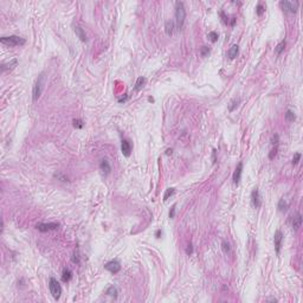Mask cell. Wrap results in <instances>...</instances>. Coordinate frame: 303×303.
<instances>
[{"label":"cell","instance_id":"cell-1","mask_svg":"<svg viewBox=\"0 0 303 303\" xmlns=\"http://www.w3.org/2000/svg\"><path fill=\"white\" fill-rule=\"evenodd\" d=\"M185 19H186V9H185L184 3L177 1L175 3V23H177V27L179 30L182 28Z\"/></svg>","mask_w":303,"mask_h":303},{"label":"cell","instance_id":"cell-2","mask_svg":"<svg viewBox=\"0 0 303 303\" xmlns=\"http://www.w3.org/2000/svg\"><path fill=\"white\" fill-rule=\"evenodd\" d=\"M44 85H45V74L42 72L40 75L38 76L37 81L33 85V90H32V100L36 102L39 97H40L42 92H43V89H44Z\"/></svg>","mask_w":303,"mask_h":303},{"label":"cell","instance_id":"cell-3","mask_svg":"<svg viewBox=\"0 0 303 303\" xmlns=\"http://www.w3.org/2000/svg\"><path fill=\"white\" fill-rule=\"evenodd\" d=\"M0 42H1V44L7 46H22L25 44L26 40L19 36H9V37H1Z\"/></svg>","mask_w":303,"mask_h":303},{"label":"cell","instance_id":"cell-4","mask_svg":"<svg viewBox=\"0 0 303 303\" xmlns=\"http://www.w3.org/2000/svg\"><path fill=\"white\" fill-rule=\"evenodd\" d=\"M49 288H50V292L55 300H59L61 295H62V287L59 284L55 277H50V281H49Z\"/></svg>","mask_w":303,"mask_h":303},{"label":"cell","instance_id":"cell-5","mask_svg":"<svg viewBox=\"0 0 303 303\" xmlns=\"http://www.w3.org/2000/svg\"><path fill=\"white\" fill-rule=\"evenodd\" d=\"M37 230L40 232H49V231H55L59 227V224L58 223H38L36 225Z\"/></svg>","mask_w":303,"mask_h":303},{"label":"cell","instance_id":"cell-6","mask_svg":"<svg viewBox=\"0 0 303 303\" xmlns=\"http://www.w3.org/2000/svg\"><path fill=\"white\" fill-rule=\"evenodd\" d=\"M279 6L282 7V9L284 12H290V13H295L298 8V3L295 1V3H291V1H281L279 3Z\"/></svg>","mask_w":303,"mask_h":303},{"label":"cell","instance_id":"cell-7","mask_svg":"<svg viewBox=\"0 0 303 303\" xmlns=\"http://www.w3.org/2000/svg\"><path fill=\"white\" fill-rule=\"evenodd\" d=\"M282 242H283V233L281 230H276L275 236H273V243H275V250H276L277 255H279V252H281Z\"/></svg>","mask_w":303,"mask_h":303},{"label":"cell","instance_id":"cell-8","mask_svg":"<svg viewBox=\"0 0 303 303\" xmlns=\"http://www.w3.org/2000/svg\"><path fill=\"white\" fill-rule=\"evenodd\" d=\"M104 268L108 270L109 272H111V273H114V275H115V273H117V272L121 270V264H120L119 260L114 259V260H110V262L107 263V264L104 265Z\"/></svg>","mask_w":303,"mask_h":303},{"label":"cell","instance_id":"cell-9","mask_svg":"<svg viewBox=\"0 0 303 303\" xmlns=\"http://www.w3.org/2000/svg\"><path fill=\"white\" fill-rule=\"evenodd\" d=\"M251 202H252V205H253V207H255V209H258L260 206V204H262L260 197H259V191H258L257 187H255L252 190V192H251Z\"/></svg>","mask_w":303,"mask_h":303},{"label":"cell","instance_id":"cell-10","mask_svg":"<svg viewBox=\"0 0 303 303\" xmlns=\"http://www.w3.org/2000/svg\"><path fill=\"white\" fill-rule=\"evenodd\" d=\"M242 172H243V162H239V163L237 165L236 169H234L233 177H232L233 184H234V185H237V186H238V184H239V181H240V178H242Z\"/></svg>","mask_w":303,"mask_h":303},{"label":"cell","instance_id":"cell-11","mask_svg":"<svg viewBox=\"0 0 303 303\" xmlns=\"http://www.w3.org/2000/svg\"><path fill=\"white\" fill-rule=\"evenodd\" d=\"M121 152L124 156H129L130 155V152H132V144L128 140L123 139L122 142H121Z\"/></svg>","mask_w":303,"mask_h":303},{"label":"cell","instance_id":"cell-12","mask_svg":"<svg viewBox=\"0 0 303 303\" xmlns=\"http://www.w3.org/2000/svg\"><path fill=\"white\" fill-rule=\"evenodd\" d=\"M302 225V216L300 213H296L294 217L291 218V227L295 231H297Z\"/></svg>","mask_w":303,"mask_h":303},{"label":"cell","instance_id":"cell-13","mask_svg":"<svg viewBox=\"0 0 303 303\" xmlns=\"http://www.w3.org/2000/svg\"><path fill=\"white\" fill-rule=\"evenodd\" d=\"M74 31H75L76 36H77L78 38H80V39H81L82 42H86V40H88V38H86V34H85L84 30H83V28H82L81 26H78V25H76V26H75V28H74Z\"/></svg>","mask_w":303,"mask_h":303},{"label":"cell","instance_id":"cell-14","mask_svg":"<svg viewBox=\"0 0 303 303\" xmlns=\"http://www.w3.org/2000/svg\"><path fill=\"white\" fill-rule=\"evenodd\" d=\"M100 169L103 172L104 175H108L111 171V167H110V165H109V161L108 160H102L101 163H100Z\"/></svg>","mask_w":303,"mask_h":303},{"label":"cell","instance_id":"cell-15","mask_svg":"<svg viewBox=\"0 0 303 303\" xmlns=\"http://www.w3.org/2000/svg\"><path fill=\"white\" fill-rule=\"evenodd\" d=\"M71 278H72V271L69 268H65L63 270V272H62V281L65 282V283H67Z\"/></svg>","mask_w":303,"mask_h":303},{"label":"cell","instance_id":"cell-16","mask_svg":"<svg viewBox=\"0 0 303 303\" xmlns=\"http://www.w3.org/2000/svg\"><path fill=\"white\" fill-rule=\"evenodd\" d=\"M227 56L230 59H234L238 56V45H232L230 47V50L227 51Z\"/></svg>","mask_w":303,"mask_h":303},{"label":"cell","instance_id":"cell-17","mask_svg":"<svg viewBox=\"0 0 303 303\" xmlns=\"http://www.w3.org/2000/svg\"><path fill=\"white\" fill-rule=\"evenodd\" d=\"M17 64H18V61L17 59H12L9 63H6V64H3L1 65V71H6L8 69L12 70V69H14V67L17 66Z\"/></svg>","mask_w":303,"mask_h":303},{"label":"cell","instance_id":"cell-18","mask_svg":"<svg viewBox=\"0 0 303 303\" xmlns=\"http://www.w3.org/2000/svg\"><path fill=\"white\" fill-rule=\"evenodd\" d=\"M278 211H281V212H284V211H287L288 209H289V202L287 201V199H284V198H282V199H279V201H278Z\"/></svg>","mask_w":303,"mask_h":303},{"label":"cell","instance_id":"cell-19","mask_svg":"<svg viewBox=\"0 0 303 303\" xmlns=\"http://www.w3.org/2000/svg\"><path fill=\"white\" fill-rule=\"evenodd\" d=\"M165 30H166V33H167L168 36L173 34V32H174V22H172V20L166 22V25H165Z\"/></svg>","mask_w":303,"mask_h":303},{"label":"cell","instance_id":"cell-20","mask_svg":"<svg viewBox=\"0 0 303 303\" xmlns=\"http://www.w3.org/2000/svg\"><path fill=\"white\" fill-rule=\"evenodd\" d=\"M144 83H146V78L144 77H139L138 80H136V83H135V86H134V90H136V91H139L141 88L144 85Z\"/></svg>","mask_w":303,"mask_h":303},{"label":"cell","instance_id":"cell-21","mask_svg":"<svg viewBox=\"0 0 303 303\" xmlns=\"http://www.w3.org/2000/svg\"><path fill=\"white\" fill-rule=\"evenodd\" d=\"M284 47H285V39H283V40L276 46V49H275V53H276V55H281V53L283 52V50H284Z\"/></svg>","mask_w":303,"mask_h":303},{"label":"cell","instance_id":"cell-22","mask_svg":"<svg viewBox=\"0 0 303 303\" xmlns=\"http://www.w3.org/2000/svg\"><path fill=\"white\" fill-rule=\"evenodd\" d=\"M105 294H107V295H109V296H111V297H114V298H116V297H117V294H119V292H117V289H116L115 287H109L108 289H107Z\"/></svg>","mask_w":303,"mask_h":303},{"label":"cell","instance_id":"cell-23","mask_svg":"<svg viewBox=\"0 0 303 303\" xmlns=\"http://www.w3.org/2000/svg\"><path fill=\"white\" fill-rule=\"evenodd\" d=\"M285 119H287V121H289V122H294V121L296 120L295 113L292 111V110H288L287 114H285Z\"/></svg>","mask_w":303,"mask_h":303},{"label":"cell","instance_id":"cell-24","mask_svg":"<svg viewBox=\"0 0 303 303\" xmlns=\"http://www.w3.org/2000/svg\"><path fill=\"white\" fill-rule=\"evenodd\" d=\"M221 249H223L224 253H230V251H231L230 244H229L226 240H223V242H221Z\"/></svg>","mask_w":303,"mask_h":303},{"label":"cell","instance_id":"cell-25","mask_svg":"<svg viewBox=\"0 0 303 303\" xmlns=\"http://www.w3.org/2000/svg\"><path fill=\"white\" fill-rule=\"evenodd\" d=\"M174 192H175L174 188H168L167 191H166V193H165V195H163V201H167L168 198L172 197V195L174 194Z\"/></svg>","mask_w":303,"mask_h":303},{"label":"cell","instance_id":"cell-26","mask_svg":"<svg viewBox=\"0 0 303 303\" xmlns=\"http://www.w3.org/2000/svg\"><path fill=\"white\" fill-rule=\"evenodd\" d=\"M218 37H219V36H218V33H217L216 31H211V32L209 33V38L211 39V42H212V43H216V42L218 40Z\"/></svg>","mask_w":303,"mask_h":303},{"label":"cell","instance_id":"cell-27","mask_svg":"<svg viewBox=\"0 0 303 303\" xmlns=\"http://www.w3.org/2000/svg\"><path fill=\"white\" fill-rule=\"evenodd\" d=\"M264 12H265V7L263 6L262 4H258V5H257V7H256V13H257V16H258V17H260V16H262L263 13H264Z\"/></svg>","mask_w":303,"mask_h":303},{"label":"cell","instance_id":"cell-28","mask_svg":"<svg viewBox=\"0 0 303 303\" xmlns=\"http://www.w3.org/2000/svg\"><path fill=\"white\" fill-rule=\"evenodd\" d=\"M239 102H240V99H234V100L231 102V104H232V105H230V107H229V110H230V111H233V110H234V108H236V107H238Z\"/></svg>","mask_w":303,"mask_h":303},{"label":"cell","instance_id":"cell-29","mask_svg":"<svg viewBox=\"0 0 303 303\" xmlns=\"http://www.w3.org/2000/svg\"><path fill=\"white\" fill-rule=\"evenodd\" d=\"M277 150H278V144H276L275 147H273V148L271 149V152H270V154H269V159H270V160H272V159L276 156V154H277Z\"/></svg>","mask_w":303,"mask_h":303},{"label":"cell","instance_id":"cell-30","mask_svg":"<svg viewBox=\"0 0 303 303\" xmlns=\"http://www.w3.org/2000/svg\"><path fill=\"white\" fill-rule=\"evenodd\" d=\"M209 53H210V47H209V46H202V47H201V50H200V55H201V57L207 56Z\"/></svg>","mask_w":303,"mask_h":303},{"label":"cell","instance_id":"cell-31","mask_svg":"<svg viewBox=\"0 0 303 303\" xmlns=\"http://www.w3.org/2000/svg\"><path fill=\"white\" fill-rule=\"evenodd\" d=\"M74 127L75 128H78V129L83 128V121L82 120H74Z\"/></svg>","mask_w":303,"mask_h":303},{"label":"cell","instance_id":"cell-32","mask_svg":"<svg viewBox=\"0 0 303 303\" xmlns=\"http://www.w3.org/2000/svg\"><path fill=\"white\" fill-rule=\"evenodd\" d=\"M301 160V153H296L294 155V158H292V165H297Z\"/></svg>","mask_w":303,"mask_h":303},{"label":"cell","instance_id":"cell-33","mask_svg":"<svg viewBox=\"0 0 303 303\" xmlns=\"http://www.w3.org/2000/svg\"><path fill=\"white\" fill-rule=\"evenodd\" d=\"M278 141H279V136H278V134L272 135V138H271V143H272V146L278 144Z\"/></svg>","mask_w":303,"mask_h":303},{"label":"cell","instance_id":"cell-34","mask_svg":"<svg viewBox=\"0 0 303 303\" xmlns=\"http://www.w3.org/2000/svg\"><path fill=\"white\" fill-rule=\"evenodd\" d=\"M55 177H56V178H58V179H61L62 181H67V178H66V177H64V175H63L61 172L56 173V174H55Z\"/></svg>","mask_w":303,"mask_h":303},{"label":"cell","instance_id":"cell-35","mask_svg":"<svg viewBox=\"0 0 303 303\" xmlns=\"http://www.w3.org/2000/svg\"><path fill=\"white\" fill-rule=\"evenodd\" d=\"M219 16L221 17V19H223V22H224V23H225V24H229V18L225 16V13H224L223 11L219 12Z\"/></svg>","mask_w":303,"mask_h":303},{"label":"cell","instance_id":"cell-36","mask_svg":"<svg viewBox=\"0 0 303 303\" xmlns=\"http://www.w3.org/2000/svg\"><path fill=\"white\" fill-rule=\"evenodd\" d=\"M175 206H177V205L173 204V206L169 211V218H174V216H175Z\"/></svg>","mask_w":303,"mask_h":303},{"label":"cell","instance_id":"cell-37","mask_svg":"<svg viewBox=\"0 0 303 303\" xmlns=\"http://www.w3.org/2000/svg\"><path fill=\"white\" fill-rule=\"evenodd\" d=\"M186 253L188 256H191L192 253H193V246H192V244H190V245L187 246V249H186Z\"/></svg>","mask_w":303,"mask_h":303},{"label":"cell","instance_id":"cell-38","mask_svg":"<svg viewBox=\"0 0 303 303\" xmlns=\"http://www.w3.org/2000/svg\"><path fill=\"white\" fill-rule=\"evenodd\" d=\"M72 262H74V263H77V264H78V263H80V258H78V252H75V253H74Z\"/></svg>","mask_w":303,"mask_h":303},{"label":"cell","instance_id":"cell-39","mask_svg":"<svg viewBox=\"0 0 303 303\" xmlns=\"http://www.w3.org/2000/svg\"><path fill=\"white\" fill-rule=\"evenodd\" d=\"M161 233H162V232H161V230H158V231H156V233H155V236H156V238H160V236H161Z\"/></svg>","mask_w":303,"mask_h":303},{"label":"cell","instance_id":"cell-40","mask_svg":"<svg viewBox=\"0 0 303 303\" xmlns=\"http://www.w3.org/2000/svg\"><path fill=\"white\" fill-rule=\"evenodd\" d=\"M216 153H217V150H216V149H213V163L217 161V159H216Z\"/></svg>","mask_w":303,"mask_h":303},{"label":"cell","instance_id":"cell-41","mask_svg":"<svg viewBox=\"0 0 303 303\" xmlns=\"http://www.w3.org/2000/svg\"><path fill=\"white\" fill-rule=\"evenodd\" d=\"M172 152H173L172 149H167V153H166V154H167V155H169V154H172Z\"/></svg>","mask_w":303,"mask_h":303},{"label":"cell","instance_id":"cell-42","mask_svg":"<svg viewBox=\"0 0 303 303\" xmlns=\"http://www.w3.org/2000/svg\"><path fill=\"white\" fill-rule=\"evenodd\" d=\"M268 301H277L276 298H268Z\"/></svg>","mask_w":303,"mask_h":303}]
</instances>
